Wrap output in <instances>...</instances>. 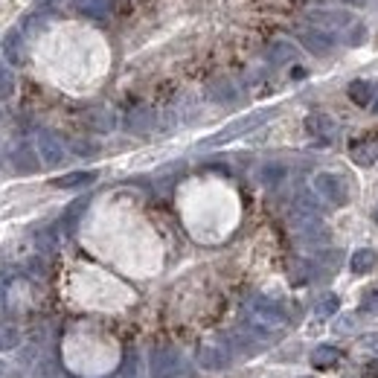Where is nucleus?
<instances>
[{
    "instance_id": "nucleus-1",
    "label": "nucleus",
    "mask_w": 378,
    "mask_h": 378,
    "mask_svg": "<svg viewBox=\"0 0 378 378\" xmlns=\"http://www.w3.org/2000/svg\"><path fill=\"white\" fill-rule=\"evenodd\" d=\"M178 355L169 346H160L152 352V378H178L181 367H178Z\"/></svg>"
},
{
    "instance_id": "nucleus-2",
    "label": "nucleus",
    "mask_w": 378,
    "mask_h": 378,
    "mask_svg": "<svg viewBox=\"0 0 378 378\" xmlns=\"http://www.w3.org/2000/svg\"><path fill=\"white\" fill-rule=\"evenodd\" d=\"M38 157L44 163H50V166H56V163L64 160V143L53 131H41L38 134Z\"/></svg>"
},
{
    "instance_id": "nucleus-3",
    "label": "nucleus",
    "mask_w": 378,
    "mask_h": 378,
    "mask_svg": "<svg viewBox=\"0 0 378 378\" xmlns=\"http://www.w3.org/2000/svg\"><path fill=\"white\" fill-rule=\"evenodd\" d=\"M9 163H12V169L18 175H32L41 169V160H38V152H32L30 146H20L9 154Z\"/></svg>"
},
{
    "instance_id": "nucleus-4",
    "label": "nucleus",
    "mask_w": 378,
    "mask_h": 378,
    "mask_svg": "<svg viewBox=\"0 0 378 378\" xmlns=\"http://www.w3.org/2000/svg\"><path fill=\"white\" fill-rule=\"evenodd\" d=\"M315 186H317V193H320V195H326L329 201H343V198H346L343 183H341V178H338V175L323 172V175H317Z\"/></svg>"
},
{
    "instance_id": "nucleus-5",
    "label": "nucleus",
    "mask_w": 378,
    "mask_h": 378,
    "mask_svg": "<svg viewBox=\"0 0 378 378\" xmlns=\"http://www.w3.org/2000/svg\"><path fill=\"white\" fill-rule=\"evenodd\" d=\"M4 56H6L9 64L23 61V35H20V30H9L4 35Z\"/></svg>"
},
{
    "instance_id": "nucleus-6",
    "label": "nucleus",
    "mask_w": 378,
    "mask_h": 378,
    "mask_svg": "<svg viewBox=\"0 0 378 378\" xmlns=\"http://www.w3.org/2000/svg\"><path fill=\"white\" fill-rule=\"evenodd\" d=\"M341 361V349L338 346H317L312 352V367H320V370H329Z\"/></svg>"
},
{
    "instance_id": "nucleus-7",
    "label": "nucleus",
    "mask_w": 378,
    "mask_h": 378,
    "mask_svg": "<svg viewBox=\"0 0 378 378\" xmlns=\"http://www.w3.org/2000/svg\"><path fill=\"white\" fill-rule=\"evenodd\" d=\"M73 6H76L82 15L105 18V15L111 12V0H73Z\"/></svg>"
},
{
    "instance_id": "nucleus-8",
    "label": "nucleus",
    "mask_w": 378,
    "mask_h": 378,
    "mask_svg": "<svg viewBox=\"0 0 378 378\" xmlns=\"http://www.w3.org/2000/svg\"><path fill=\"white\" fill-rule=\"evenodd\" d=\"M97 181V172H70L64 178H56V186L59 189H76V186H87Z\"/></svg>"
},
{
    "instance_id": "nucleus-9",
    "label": "nucleus",
    "mask_w": 378,
    "mask_h": 378,
    "mask_svg": "<svg viewBox=\"0 0 378 378\" xmlns=\"http://www.w3.org/2000/svg\"><path fill=\"white\" fill-rule=\"evenodd\" d=\"M256 315H259V317H265L268 323H282V320H286V315H282L279 305L265 303V300H259V303H256Z\"/></svg>"
},
{
    "instance_id": "nucleus-10",
    "label": "nucleus",
    "mask_w": 378,
    "mask_h": 378,
    "mask_svg": "<svg viewBox=\"0 0 378 378\" xmlns=\"http://www.w3.org/2000/svg\"><path fill=\"white\" fill-rule=\"evenodd\" d=\"M20 346V335L12 326H0V352H12Z\"/></svg>"
},
{
    "instance_id": "nucleus-11",
    "label": "nucleus",
    "mask_w": 378,
    "mask_h": 378,
    "mask_svg": "<svg viewBox=\"0 0 378 378\" xmlns=\"http://www.w3.org/2000/svg\"><path fill=\"white\" fill-rule=\"evenodd\" d=\"M201 364L207 367V370H221L224 364H227V358L221 355L219 349H212V346H207L204 352H201Z\"/></svg>"
},
{
    "instance_id": "nucleus-12",
    "label": "nucleus",
    "mask_w": 378,
    "mask_h": 378,
    "mask_svg": "<svg viewBox=\"0 0 378 378\" xmlns=\"http://www.w3.org/2000/svg\"><path fill=\"white\" fill-rule=\"evenodd\" d=\"M372 265H375V253L372 250H358L355 256H352V271H355V274H364Z\"/></svg>"
},
{
    "instance_id": "nucleus-13",
    "label": "nucleus",
    "mask_w": 378,
    "mask_h": 378,
    "mask_svg": "<svg viewBox=\"0 0 378 378\" xmlns=\"http://www.w3.org/2000/svg\"><path fill=\"white\" fill-rule=\"evenodd\" d=\"M15 93V76H12V70L0 64V99H9Z\"/></svg>"
},
{
    "instance_id": "nucleus-14",
    "label": "nucleus",
    "mask_w": 378,
    "mask_h": 378,
    "mask_svg": "<svg viewBox=\"0 0 378 378\" xmlns=\"http://www.w3.org/2000/svg\"><path fill=\"white\" fill-rule=\"evenodd\" d=\"M349 97L355 99L358 105H367V102L372 99V90H370V85H364V82H355V85L349 87Z\"/></svg>"
},
{
    "instance_id": "nucleus-15",
    "label": "nucleus",
    "mask_w": 378,
    "mask_h": 378,
    "mask_svg": "<svg viewBox=\"0 0 378 378\" xmlns=\"http://www.w3.org/2000/svg\"><path fill=\"white\" fill-rule=\"evenodd\" d=\"M335 312H338V297H329V300H323L317 305V315L320 317H329V315H335Z\"/></svg>"
},
{
    "instance_id": "nucleus-16",
    "label": "nucleus",
    "mask_w": 378,
    "mask_h": 378,
    "mask_svg": "<svg viewBox=\"0 0 378 378\" xmlns=\"http://www.w3.org/2000/svg\"><path fill=\"white\" fill-rule=\"evenodd\" d=\"M123 378H140V367H137V358H128L126 364V375Z\"/></svg>"
},
{
    "instance_id": "nucleus-17",
    "label": "nucleus",
    "mask_w": 378,
    "mask_h": 378,
    "mask_svg": "<svg viewBox=\"0 0 378 378\" xmlns=\"http://www.w3.org/2000/svg\"><path fill=\"white\" fill-rule=\"evenodd\" d=\"M279 175H282V169H279V166H268V169H265V178H268V183H276L274 178H279Z\"/></svg>"
},
{
    "instance_id": "nucleus-18",
    "label": "nucleus",
    "mask_w": 378,
    "mask_h": 378,
    "mask_svg": "<svg viewBox=\"0 0 378 378\" xmlns=\"http://www.w3.org/2000/svg\"><path fill=\"white\" fill-rule=\"evenodd\" d=\"M364 343H367V346H370L372 352H378V335H370V338H367Z\"/></svg>"
},
{
    "instance_id": "nucleus-19",
    "label": "nucleus",
    "mask_w": 378,
    "mask_h": 378,
    "mask_svg": "<svg viewBox=\"0 0 378 378\" xmlns=\"http://www.w3.org/2000/svg\"><path fill=\"white\" fill-rule=\"evenodd\" d=\"M12 372H9V364H4V361H0V378H9Z\"/></svg>"
},
{
    "instance_id": "nucleus-20",
    "label": "nucleus",
    "mask_w": 378,
    "mask_h": 378,
    "mask_svg": "<svg viewBox=\"0 0 378 378\" xmlns=\"http://www.w3.org/2000/svg\"><path fill=\"white\" fill-rule=\"evenodd\" d=\"M375 219H378V216H375Z\"/></svg>"
}]
</instances>
